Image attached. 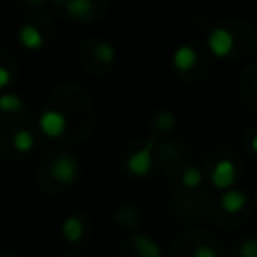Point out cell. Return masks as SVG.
<instances>
[{
	"mask_svg": "<svg viewBox=\"0 0 257 257\" xmlns=\"http://www.w3.org/2000/svg\"><path fill=\"white\" fill-rule=\"evenodd\" d=\"M22 108V98L14 92L0 94V110L2 112H18Z\"/></svg>",
	"mask_w": 257,
	"mask_h": 257,
	"instance_id": "15",
	"label": "cell"
},
{
	"mask_svg": "<svg viewBox=\"0 0 257 257\" xmlns=\"http://www.w3.org/2000/svg\"><path fill=\"white\" fill-rule=\"evenodd\" d=\"M239 257H257V239L251 237L239 247Z\"/></svg>",
	"mask_w": 257,
	"mask_h": 257,
	"instance_id": "17",
	"label": "cell"
},
{
	"mask_svg": "<svg viewBox=\"0 0 257 257\" xmlns=\"http://www.w3.org/2000/svg\"><path fill=\"white\" fill-rule=\"evenodd\" d=\"M131 247L139 257H161V247L159 243L145 233H135L131 237Z\"/></svg>",
	"mask_w": 257,
	"mask_h": 257,
	"instance_id": "7",
	"label": "cell"
},
{
	"mask_svg": "<svg viewBox=\"0 0 257 257\" xmlns=\"http://www.w3.org/2000/svg\"><path fill=\"white\" fill-rule=\"evenodd\" d=\"M92 54H94V58H96L98 62H102V64H110V62H114V56H116L114 46H112L110 42H104V40H100V42L94 44Z\"/></svg>",
	"mask_w": 257,
	"mask_h": 257,
	"instance_id": "12",
	"label": "cell"
},
{
	"mask_svg": "<svg viewBox=\"0 0 257 257\" xmlns=\"http://www.w3.org/2000/svg\"><path fill=\"white\" fill-rule=\"evenodd\" d=\"M175 124V116L169 110H161L157 114V131H171Z\"/></svg>",
	"mask_w": 257,
	"mask_h": 257,
	"instance_id": "16",
	"label": "cell"
},
{
	"mask_svg": "<svg viewBox=\"0 0 257 257\" xmlns=\"http://www.w3.org/2000/svg\"><path fill=\"white\" fill-rule=\"evenodd\" d=\"M153 153H155V141L151 139L126 159V171L135 177H147L153 171Z\"/></svg>",
	"mask_w": 257,
	"mask_h": 257,
	"instance_id": "1",
	"label": "cell"
},
{
	"mask_svg": "<svg viewBox=\"0 0 257 257\" xmlns=\"http://www.w3.org/2000/svg\"><path fill=\"white\" fill-rule=\"evenodd\" d=\"M201 181H203V171H201L199 167H195V165L185 167V171L181 173V185L187 187V189H195V187H199Z\"/></svg>",
	"mask_w": 257,
	"mask_h": 257,
	"instance_id": "13",
	"label": "cell"
},
{
	"mask_svg": "<svg viewBox=\"0 0 257 257\" xmlns=\"http://www.w3.org/2000/svg\"><path fill=\"white\" fill-rule=\"evenodd\" d=\"M249 147H251V151H253V153L257 155V133H255V135L251 137V143H249Z\"/></svg>",
	"mask_w": 257,
	"mask_h": 257,
	"instance_id": "20",
	"label": "cell"
},
{
	"mask_svg": "<svg viewBox=\"0 0 257 257\" xmlns=\"http://www.w3.org/2000/svg\"><path fill=\"white\" fill-rule=\"evenodd\" d=\"M171 60H173L175 70L187 72V70H191V68L195 66V62H197V50H195L191 44H181V46L175 48Z\"/></svg>",
	"mask_w": 257,
	"mask_h": 257,
	"instance_id": "8",
	"label": "cell"
},
{
	"mask_svg": "<svg viewBox=\"0 0 257 257\" xmlns=\"http://www.w3.org/2000/svg\"><path fill=\"white\" fill-rule=\"evenodd\" d=\"M60 231H62V235H64V239H66L68 243H78V241L84 237V223H82L80 217L70 215V217H66V219L62 221Z\"/></svg>",
	"mask_w": 257,
	"mask_h": 257,
	"instance_id": "10",
	"label": "cell"
},
{
	"mask_svg": "<svg viewBox=\"0 0 257 257\" xmlns=\"http://www.w3.org/2000/svg\"><path fill=\"white\" fill-rule=\"evenodd\" d=\"M18 42L26 50H38L44 44V36L34 24H24V26L18 28Z\"/></svg>",
	"mask_w": 257,
	"mask_h": 257,
	"instance_id": "9",
	"label": "cell"
},
{
	"mask_svg": "<svg viewBox=\"0 0 257 257\" xmlns=\"http://www.w3.org/2000/svg\"><path fill=\"white\" fill-rule=\"evenodd\" d=\"M255 90H257V80H255Z\"/></svg>",
	"mask_w": 257,
	"mask_h": 257,
	"instance_id": "22",
	"label": "cell"
},
{
	"mask_svg": "<svg viewBox=\"0 0 257 257\" xmlns=\"http://www.w3.org/2000/svg\"><path fill=\"white\" fill-rule=\"evenodd\" d=\"M50 175L56 183L60 185H72L76 179H78V165H76V159L66 155V153H60L54 157L52 165H50Z\"/></svg>",
	"mask_w": 257,
	"mask_h": 257,
	"instance_id": "2",
	"label": "cell"
},
{
	"mask_svg": "<svg viewBox=\"0 0 257 257\" xmlns=\"http://www.w3.org/2000/svg\"><path fill=\"white\" fill-rule=\"evenodd\" d=\"M237 181V165L231 159H221L215 163L211 171V183L219 191H227Z\"/></svg>",
	"mask_w": 257,
	"mask_h": 257,
	"instance_id": "4",
	"label": "cell"
},
{
	"mask_svg": "<svg viewBox=\"0 0 257 257\" xmlns=\"http://www.w3.org/2000/svg\"><path fill=\"white\" fill-rule=\"evenodd\" d=\"M38 126H40V131H42L48 139H60V137L66 133L68 120H66V116H64L60 110L48 108V110H44V112L40 114Z\"/></svg>",
	"mask_w": 257,
	"mask_h": 257,
	"instance_id": "3",
	"label": "cell"
},
{
	"mask_svg": "<svg viewBox=\"0 0 257 257\" xmlns=\"http://www.w3.org/2000/svg\"><path fill=\"white\" fill-rule=\"evenodd\" d=\"M207 44H209V50L217 56V58H225L231 54V50L235 48V36L223 28V26H217L209 32L207 36Z\"/></svg>",
	"mask_w": 257,
	"mask_h": 257,
	"instance_id": "5",
	"label": "cell"
},
{
	"mask_svg": "<svg viewBox=\"0 0 257 257\" xmlns=\"http://www.w3.org/2000/svg\"><path fill=\"white\" fill-rule=\"evenodd\" d=\"M255 201H257V197H255Z\"/></svg>",
	"mask_w": 257,
	"mask_h": 257,
	"instance_id": "23",
	"label": "cell"
},
{
	"mask_svg": "<svg viewBox=\"0 0 257 257\" xmlns=\"http://www.w3.org/2000/svg\"><path fill=\"white\" fill-rule=\"evenodd\" d=\"M10 80H12L10 70H8L6 66H0V90H2V88H6V86L10 84Z\"/></svg>",
	"mask_w": 257,
	"mask_h": 257,
	"instance_id": "19",
	"label": "cell"
},
{
	"mask_svg": "<svg viewBox=\"0 0 257 257\" xmlns=\"http://www.w3.org/2000/svg\"><path fill=\"white\" fill-rule=\"evenodd\" d=\"M32 4H38V2H46V0H30Z\"/></svg>",
	"mask_w": 257,
	"mask_h": 257,
	"instance_id": "21",
	"label": "cell"
},
{
	"mask_svg": "<svg viewBox=\"0 0 257 257\" xmlns=\"http://www.w3.org/2000/svg\"><path fill=\"white\" fill-rule=\"evenodd\" d=\"M193 257H219V253L213 249V247H209V245H197L195 247V251H193Z\"/></svg>",
	"mask_w": 257,
	"mask_h": 257,
	"instance_id": "18",
	"label": "cell"
},
{
	"mask_svg": "<svg viewBox=\"0 0 257 257\" xmlns=\"http://www.w3.org/2000/svg\"><path fill=\"white\" fill-rule=\"evenodd\" d=\"M12 145H14V149H16L18 153H28V151L34 149V137H32L30 131H24V128H22V131H18V133L14 135Z\"/></svg>",
	"mask_w": 257,
	"mask_h": 257,
	"instance_id": "14",
	"label": "cell"
},
{
	"mask_svg": "<svg viewBox=\"0 0 257 257\" xmlns=\"http://www.w3.org/2000/svg\"><path fill=\"white\" fill-rule=\"evenodd\" d=\"M64 10L74 20H84L92 14V0H64Z\"/></svg>",
	"mask_w": 257,
	"mask_h": 257,
	"instance_id": "11",
	"label": "cell"
},
{
	"mask_svg": "<svg viewBox=\"0 0 257 257\" xmlns=\"http://www.w3.org/2000/svg\"><path fill=\"white\" fill-rule=\"evenodd\" d=\"M219 205L225 213L229 215H235V213H241L245 207H247V193L245 191H239V189H227L221 193L219 197Z\"/></svg>",
	"mask_w": 257,
	"mask_h": 257,
	"instance_id": "6",
	"label": "cell"
}]
</instances>
